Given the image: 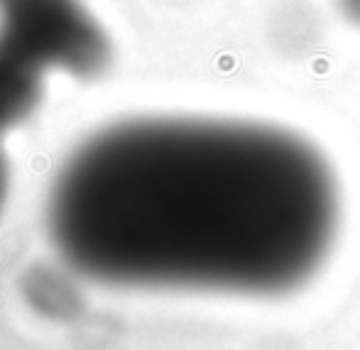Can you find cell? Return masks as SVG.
<instances>
[{
    "label": "cell",
    "instance_id": "cell-1",
    "mask_svg": "<svg viewBox=\"0 0 360 350\" xmlns=\"http://www.w3.org/2000/svg\"><path fill=\"white\" fill-rule=\"evenodd\" d=\"M338 228L326 155L260 120H120L76 147L47 196L64 265L118 289L282 297L319 275Z\"/></svg>",
    "mask_w": 360,
    "mask_h": 350
},
{
    "label": "cell",
    "instance_id": "cell-2",
    "mask_svg": "<svg viewBox=\"0 0 360 350\" xmlns=\"http://www.w3.org/2000/svg\"><path fill=\"white\" fill-rule=\"evenodd\" d=\"M105 62V39L76 0H0V211L10 167L5 135L34 110L54 69L91 74Z\"/></svg>",
    "mask_w": 360,
    "mask_h": 350
},
{
    "label": "cell",
    "instance_id": "cell-3",
    "mask_svg": "<svg viewBox=\"0 0 360 350\" xmlns=\"http://www.w3.org/2000/svg\"><path fill=\"white\" fill-rule=\"evenodd\" d=\"M338 5H341V10L346 13L348 20L360 25V0H338Z\"/></svg>",
    "mask_w": 360,
    "mask_h": 350
}]
</instances>
